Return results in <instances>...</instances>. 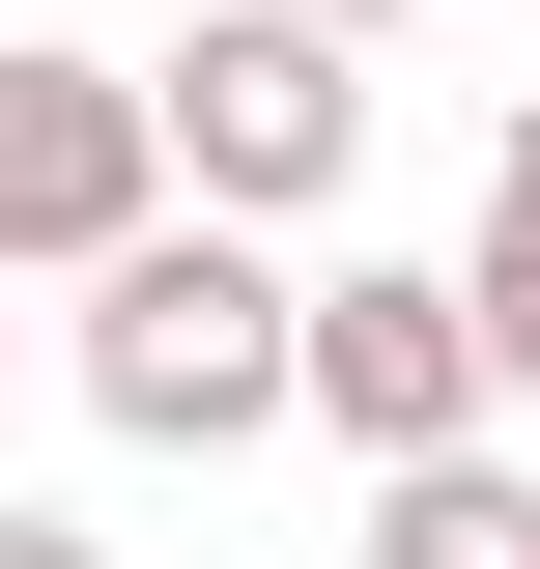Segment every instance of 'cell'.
<instances>
[{"mask_svg": "<svg viewBox=\"0 0 540 569\" xmlns=\"http://www.w3.org/2000/svg\"><path fill=\"white\" fill-rule=\"evenodd\" d=\"M86 427H114V456H257V427H284V257L228 200L200 228L142 200L114 257H86Z\"/></svg>", "mask_w": 540, "mask_h": 569, "instance_id": "cell-1", "label": "cell"}, {"mask_svg": "<svg viewBox=\"0 0 540 569\" xmlns=\"http://www.w3.org/2000/svg\"><path fill=\"white\" fill-rule=\"evenodd\" d=\"M142 142H171L228 228H313L341 171H370V29H313V0H200V58H142Z\"/></svg>", "mask_w": 540, "mask_h": 569, "instance_id": "cell-2", "label": "cell"}, {"mask_svg": "<svg viewBox=\"0 0 540 569\" xmlns=\"http://www.w3.org/2000/svg\"><path fill=\"white\" fill-rule=\"evenodd\" d=\"M142 200H171V142H142V58H58V29H0V284H86Z\"/></svg>", "mask_w": 540, "mask_h": 569, "instance_id": "cell-3", "label": "cell"}, {"mask_svg": "<svg viewBox=\"0 0 540 569\" xmlns=\"http://www.w3.org/2000/svg\"><path fill=\"white\" fill-rule=\"evenodd\" d=\"M284 399L341 456H427V427H483V313L427 257H341V284H284Z\"/></svg>", "mask_w": 540, "mask_h": 569, "instance_id": "cell-4", "label": "cell"}, {"mask_svg": "<svg viewBox=\"0 0 540 569\" xmlns=\"http://www.w3.org/2000/svg\"><path fill=\"white\" fill-rule=\"evenodd\" d=\"M370 569H540V485L483 427H427V456H370Z\"/></svg>", "mask_w": 540, "mask_h": 569, "instance_id": "cell-5", "label": "cell"}, {"mask_svg": "<svg viewBox=\"0 0 540 569\" xmlns=\"http://www.w3.org/2000/svg\"><path fill=\"white\" fill-rule=\"evenodd\" d=\"M456 313H483V399H540V114L483 142V257H456Z\"/></svg>", "mask_w": 540, "mask_h": 569, "instance_id": "cell-6", "label": "cell"}, {"mask_svg": "<svg viewBox=\"0 0 540 569\" xmlns=\"http://www.w3.org/2000/svg\"><path fill=\"white\" fill-rule=\"evenodd\" d=\"M0 569H114V541H86V512H0Z\"/></svg>", "mask_w": 540, "mask_h": 569, "instance_id": "cell-7", "label": "cell"}, {"mask_svg": "<svg viewBox=\"0 0 540 569\" xmlns=\"http://www.w3.org/2000/svg\"><path fill=\"white\" fill-rule=\"evenodd\" d=\"M313 29H399V0H313Z\"/></svg>", "mask_w": 540, "mask_h": 569, "instance_id": "cell-8", "label": "cell"}]
</instances>
